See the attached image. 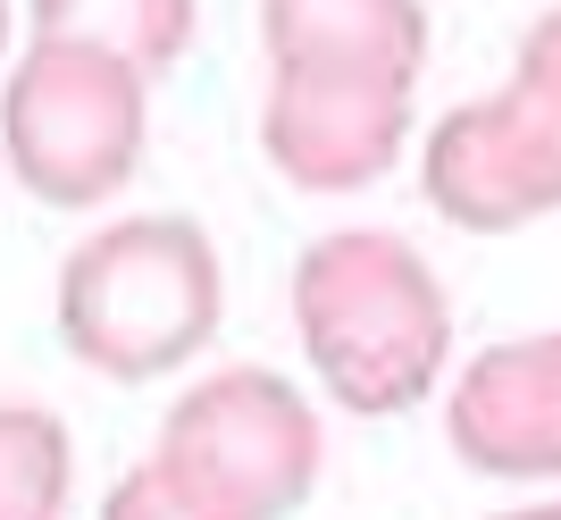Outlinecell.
Masks as SVG:
<instances>
[{
  "instance_id": "6da1fadb",
  "label": "cell",
  "mask_w": 561,
  "mask_h": 520,
  "mask_svg": "<svg viewBox=\"0 0 561 520\" xmlns=\"http://www.w3.org/2000/svg\"><path fill=\"white\" fill-rule=\"evenodd\" d=\"M294 328H302V353L328 378V395L360 420H386L436 386L453 310L436 269L402 236L344 227V236H319L294 269Z\"/></svg>"
},
{
  "instance_id": "7a4b0ae2",
  "label": "cell",
  "mask_w": 561,
  "mask_h": 520,
  "mask_svg": "<svg viewBox=\"0 0 561 520\" xmlns=\"http://www.w3.org/2000/svg\"><path fill=\"white\" fill-rule=\"evenodd\" d=\"M319 478V420L277 370H218L168 411L160 445L110 496V520H277Z\"/></svg>"
},
{
  "instance_id": "3957f363",
  "label": "cell",
  "mask_w": 561,
  "mask_h": 520,
  "mask_svg": "<svg viewBox=\"0 0 561 520\" xmlns=\"http://www.w3.org/2000/svg\"><path fill=\"white\" fill-rule=\"evenodd\" d=\"M218 328V252L193 218H117L59 269V336L101 378H160Z\"/></svg>"
},
{
  "instance_id": "277c9868",
  "label": "cell",
  "mask_w": 561,
  "mask_h": 520,
  "mask_svg": "<svg viewBox=\"0 0 561 520\" xmlns=\"http://www.w3.org/2000/svg\"><path fill=\"white\" fill-rule=\"evenodd\" d=\"M427 211L469 236H512L561 211V9L519 34V68L494 101H461L420 160Z\"/></svg>"
},
{
  "instance_id": "5b68a950",
  "label": "cell",
  "mask_w": 561,
  "mask_h": 520,
  "mask_svg": "<svg viewBox=\"0 0 561 520\" xmlns=\"http://www.w3.org/2000/svg\"><path fill=\"white\" fill-rule=\"evenodd\" d=\"M142 84L151 76L101 43L34 34L9 76V110H0L18 185L59 211L110 202L142 160Z\"/></svg>"
},
{
  "instance_id": "8992f818",
  "label": "cell",
  "mask_w": 561,
  "mask_h": 520,
  "mask_svg": "<svg viewBox=\"0 0 561 520\" xmlns=\"http://www.w3.org/2000/svg\"><path fill=\"white\" fill-rule=\"evenodd\" d=\"M445 437L478 478H561V336H519L469 361Z\"/></svg>"
},
{
  "instance_id": "52a82bcc",
  "label": "cell",
  "mask_w": 561,
  "mask_h": 520,
  "mask_svg": "<svg viewBox=\"0 0 561 520\" xmlns=\"http://www.w3.org/2000/svg\"><path fill=\"white\" fill-rule=\"evenodd\" d=\"M260 50L277 76H402L420 84V0H260Z\"/></svg>"
},
{
  "instance_id": "ba28073f",
  "label": "cell",
  "mask_w": 561,
  "mask_h": 520,
  "mask_svg": "<svg viewBox=\"0 0 561 520\" xmlns=\"http://www.w3.org/2000/svg\"><path fill=\"white\" fill-rule=\"evenodd\" d=\"M25 25L59 43H101L142 76H160L193 43V0H25Z\"/></svg>"
},
{
  "instance_id": "9c48e42d",
  "label": "cell",
  "mask_w": 561,
  "mask_h": 520,
  "mask_svg": "<svg viewBox=\"0 0 561 520\" xmlns=\"http://www.w3.org/2000/svg\"><path fill=\"white\" fill-rule=\"evenodd\" d=\"M68 504V428L50 403H9L0 420V512L50 520Z\"/></svg>"
}]
</instances>
